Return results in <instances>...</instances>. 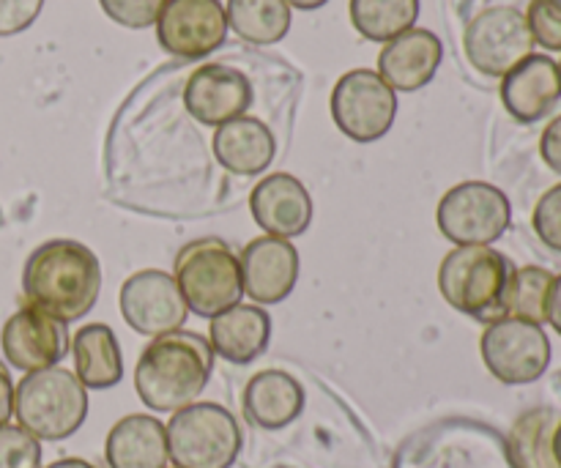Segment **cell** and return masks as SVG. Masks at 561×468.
<instances>
[{"label": "cell", "instance_id": "d6a6232c", "mask_svg": "<svg viewBox=\"0 0 561 468\" xmlns=\"http://www.w3.org/2000/svg\"><path fill=\"white\" fill-rule=\"evenodd\" d=\"M540 157L548 164V170L561 175V115L548 121L540 137Z\"/></svg>", "mask_w": 561, "mask_h": 468}, {"label": "cell", "instance_id": "4dcf8cb0", "mask_svg": "<svg viewBox=\"0 0 561 468\" xmlns=\"http://www.w3.org/2000/svg\"><path fill=\"white\" fill-rule=\"evenodd\" d=\"M531 228L548 250L561 252V184L542 192L531 212Z\"/></svg>", "mask_w": 561, "mask_h": 468}, {"label": "cell", "instance_id": "60d3db41", "mask_svg": "<svg viewBox=\"0 0 561 468\" xmlns=\"http://www.w3.org/2000/svg\"><path fill=\"white\" fill-rule=\"evenodd\" d=\"M168 468H179V466H168Z\"/></svg>", "mask_w": 561, "mask_h": 468}, {"label": "cell", "instance_id": "52a82bcc", "mask_svg": "<svg viewBox=\"0 0 561 468\" xmlns=\"http://www.w3.org/2000/svg\"><path fill=\"white\" fill-rule=\"evenodd\" d=\"M436 222L455 247H493L513 225V203L488 181H463L438 201Z\"/></svg>", "mask_w": 561, "mask_h": 468}, {"label": "cell", "instance_id": "e575fe53", "mask_svg": "<svg viewBox=\"0 0 561 468\" xmlns=\"http://www.w3.org/2000/svg\"><path fill=\"white\" fill-rule=\"evenodd\" d=\"M546 323L561 338V274H557V277H553L551 290H548Z\"/></svg>", "mask_w": 561, "mask_h": 468}, {"label": "cell", "instance_id": "ba28073f", "mask_svg": "<svg viewBox=\"0 0 561 468\" xmlns=\"http://www.w3.org/2000/svg\"><path fill=\"white\" fill-rule=\"evenodd\" d=\"M480 354L488 373L507 387H526L540 381L553 359L546 327L520 318H499L485 323Z\"/></svg>", "mask_w": 561, "mask_h": 468}, {"label": "cell", "instance_id": "603a6c76", "mask_svg": "<svg viewBox=\"0 0 561 468\" xmlns=\"http://www.w3.org/2000/svg\"><path fill=\"white\" fill-rule=\"evenodd\" d=\"M75 376L85 389H113L124 378V351L107 323H85L71 340Z\"/></svg>", "mask_w": 561, "mask_h": 468}, {"label": "cell", "instance_id": "f35d334b", "mask_svg": "<svg viewBox=\"0 0 561 468\" xmlns=\"http://www.w3.org/2000/svg\"><path fill=\"white\" fill-rule=\"evenodd\" d=\"M559 75H561V60H559Z\"/></svg>", "mask_w": 561, "mask_h": 468}, {"label": "cell", "instance_id": "f1b7e54d", "mask_svg": "<svg viewBox=\"0 0 561 468\" xmlns=\"http://www.w3.org/2000/svg\"><path fill=\"white\" fill-rule=\"evenodd\" d=\"M524 16L535 44L548 53H561V0H531Z\"/></svg>", "mask_w": 561, "mask_h": 468}, {"label": "cell", "instance_id": "4fadbf2b", "mask_svg": "<svg viewBox=\"0 0 561 468\" xmlns=\"http://www.w3.org/2000/svg\"><path fill=\"white\" fill-rule=\"evenodd\" d=\"M0 349H3L5 362L16 370H47V367H58L71 351L69 329L49 312L25 305L3 323Z\"/></svg>", "mask_w": 561, "mask_h": 468}, {"label": "cell", "instance_id": "9c48e42d", "mask_svg": "<svg viewBox=\"0 0 561 468\" xmlns=\"http://www.w3.org/2000/svg\"><path fill=\"white\" fill-rule=\"evenodd\" d=\"M332 118L354 142H376L398 118V93L373 69H351L332 91Z\"/></svg>", "mask_w": 561, "mask_h": 468}, {"label": "cell", "instance_id": "d4e9b609", "mask_svg": "<svg viewBox=\"0 0 561 468\" xmlns=\"http://www.w3.org/2000/svg\"><path fill=\"white\" fill-rule=\"evenodd\" d=\"M561 416L551 409L526 411L510 433L507 453L513 468H557L553 464V431Z\"/></svg>", "mask_w": 561, "mask_h": 468}, {"label": "cell", "instance_id": "cb8c5ba5", "mask_svg": "<svg viewBox=\"0 0 561 468\" xmlns=\"http://www.w3.org/2000/svg\"><path fill=\"white\" fill-rule=\"evenodd\" d=\"M228 31L255 47L279 44L290 31V5L285 0H228Z\"/></svg>", "mask_w": 561, "mask_h": 468}, {"label": "cell", "instance_id": "6da1fadb", "mask_svg": "<svg viewBox=\"0 0 561 468\" xmlns=\"http://www.w3.org/2000/svg\"><path fill=\"white\" fill-rule=\"evenodd\" d=\"M22 294L27 305L64 323H75L96 307L102 294V263L82 241H44L22 269Z\"/></svg>", "mask_w": 561, "mask_h": 468}, {"label": "cell", "instance_id": "3957f363", "mask_svg": "<svg viewBox=\"0 0 561 468\" xmlns=\"http://www.w3.org/2000/svg\"><path fill=\"white\" fill-rule=\"evenodd\" d=\"M515 263L493 247H455L438 266L444 301L482 323L504 318V296Z\"/></svg>", "mask_w": 561, "mask_h": 468}, {"label": "cell", "instance_id": "484cf974", "mask_svg": "<svg viewBox=\"0 0 561 468\" xmlns=\"http://www.w3.org/2000/svg\"><path fill=\"white\" fill-rule=\"evenodd\" d=\"M351 22L367 42L387 44L420 20V0H351Z\"/></svg>", "mask_w": 561, "mask_h": 468}, {"label": "cell", "instance_id": "83f0119b", "mask_svg": "<svg viewBox=\"0 0 561 468\" xmlns=\"http://www.w3.org/2000/svg\"><path fill=\"white\" fill-rule=\"evenodd\" d=\"M0 468H42V442L20 425L0 427Z\"/></svg>", "mask_w": 561, "mask_h": 468}, {"label": "cell", "instance_id": "7402d4cb", "mask_svg": "<svg viewBox=\"0 0 561 468\" xmlns=\"http://www.w3.org/2000/svg\"><path fill=\"white\" fill-rule=\"evenodd\" d=\"M104 458L110 468H168V431L157 416H124L110 427Z\"/></svg>", "mask_w": 561, "mask_h": 468}, {"label": "cell", "instance_id": "7c38bea8", "mask_svg": "<svg viewBox=\"0 0 561 468\" xmlns=\"http://www.w3.org/2000/svg\"><path fill=\"white\" fill-rule=\"evenodd\" d=\"M157 38L175 58H206L228 38L225 5L219 0H168L157 20Z\"/></svg>", "mask_w": 561, "mask_h": 468}, {"label": "cell", "instance_id": "ab89813d", "mask_svg": "<svg viewBox=\"0 0 561 468\" xmlns=\"http://www.w3.org/2000/svg\"><path fill=\"white\" fill-rule=\"evenodd\" d=\"M0 222H3V214H0Z\"/></svg>", "mask_w": 561, "mask_h": 468}, {"label": "cell", "instance_id": "5b68a950", "mask_svg": "<svg viewBox=\"0 0 561 468\" xmlns=\"http://www.w3.org/2000/svg\"><path fill=\"white\" fill-rule=\"evenodd\" d=\"M173 277L190 312L208 321L241 305L244 296L241 261L222 239H197L181 247L173 263Z\"/></svg>", "mask_w": 561, "mask_h": 468}, {"label": "cell", "instance_id": "44dd1931", "mask_svg": "<svg viewBox=\"0 0 561 468\" xmlns=\"http://www.w3.org/2000/svg\"><path fill=\"white\" fill-rule=\"evenodd\" d=\"M305 411V389L290 373L263 370L244 389V416L261 431H283Z\"/></svg>", "mask_w": 561, "mask_h": 468}, {"label": "cell", "instance_id": "d6986e66", "mask_svg": "<svg viewBox=\"0 0 561 468\" xmlns=\"http://www.w3.org/2000/svg\"><path fill=\"white\" fill-rule=\"evenodd\" d=\"M272 340V318L257 305H236L211 318L208 343L214 356L230 365H252L261 359Z\"/></svg>", "mask_w": 561, "mask_h": 468}, {"label": "cell", "instance_id": "d590c367", "mask_svg": "<svg viewBox=\"0 0 561 468\" xmlns=\"http://www.w3.org/2000/svg\"><path fill=\"white\" fill-rule=\"evenodd\" d=\"M285 3H288L290 9H301V11H316V9H323V5H327L329 0H285Z\"/></svg>", "mask_w": 561, "mask_h": 468}, {"label": "cell", "instance_id": "30bf717a", "mask_svg": "<svg viewBox=\"0 0 561 468\" xmlns=\"http://www.w3.org/2000/svg\"><path fill=\"white\" fill-rule=\"evenodd\" d=\"M535 47L524 11L515 5H491L480 11L463 33L466 58L485 77H504L529 58Z\"/></svg>", "mask_w": 561, "mask_h": 468}, {"label": "cell", "instance_id": "e0dca14e", "mask_svg": "<svg viewBox=\"0 0 561 468\" xmlns=\"http://www.w3.org/2000/svg\"><path fill=\"white\" fill-rule=\"evenodd\" d=\"M250 212L257 228L277 239H296L312 222V197L290 173H272L250 192Z\"/></svg>", "mask_w": 561, "mask_h": 468}, {"label": "cell", "instance_id": "4316f807", "mask_svg": "<svg viewBox=\"0 0 561 468\" xmlns=\"http://www.w3.org/2000/svg\"><path fill=\"white\" fill-rule=\"evenodd\" d=\"M557 274L542 266H515L504 296V318H520L546 327L548 290Z\"/></svg>", "mask_w": 561, "mask_h": 468}, {"label": "cell", "instance_id": "ac0fdd59", "mask_svg": "<svg viewBox=\"0 0 561 468\" xmlns=\"http://www.w3.org/2000/svg\"><path fill=\"white\" fill-rule=\"evenodd\" d=\"M444 60V44L427 27H411L383 44L378 55V75L394 93H414L431 85Z\"/></svg>", "mask_w": 561, "mask_h": 468}, {"label": "cell", "instance_id": "5bb4252c", "mask_svg": "<svg viewBox=\"0 0 561 468\" xmlns=\"http://www.w3.org/2000/svg\"><path fill=\"white\" fill-rule=\"evenodd\" d=\"M252 82L244 71L225 64L197 66L184 85V107L197 124L222 126L252 107Z\"/></svg>", "mask_w": 561, "mask_h": 468}, {"label": "cell", "instance_id": "1f68e13d", "mask_svg": "<svg viewBox=\"0 0 561 468\" xmlns=\"http://www.w3.org/2000/svg\"><path fill=\"white\" fill-rule=\"evenodd\" d=\"M44 0H0V36H16L38 20Z\"/></svg>", "mask_w": 561, "mask_h": 468}, {"label": "cell", "instance_id": "f546056e", "mask_svg": "<svg viewBox=\"0 0 561 468\" xmlns=\"http://www.w3.org/2000/svg\"><path fill=\"white\" fill-rule=\"evenodd\" d=\"M168 0H99L104 14L121 27L129 31H146V27L157 25L159 14H162Z\"/></svg>", "mask_w": 561, "mask_h": 468}, {"label": "cell", "instance_id": "8fae6325", "mask_svg": "<svg viewBox=\"0 0 561 468\" xmlns=\"http://www.w3.org/2000/svg\"><path fill=\"white\" fill-rule=\"evenodd\" d=\"M118 305L126 327L151 340L179 332L190 318V307L181 296L179 283L162 269H142L126 277V283L121 285Z\"/></svg>", "mask_w": 561, "mask_h": 468}, {"label": "cell", "instance_id": "9a60e30c", "mask_svg": "<svg viewBox=\"0 0 561 468\" xmlns=\"http://www.w3.org/2000/svg\"><path fill=\"white\" fill-rule=\"evenodd\" d=\"M239 261L244 294L257 307L279 305L294 294L296 283H299V250L288 239L257 236L244 247Z\"/></svg>", "mask_w": 561, "mask_h": 468}, {"label": "cell", "instance_id": "ffe728a7", "mask_svg": "<svg viewBox=\"0 0 561 468\" xmlns=\"http://www.w3.org/2000/svg\"><path fill=\"white\" fill-rule=\"evenodd\" d=\"M211 151L214 159L230 173L261 175L272 168L277 140H274V132L261 118L241 115V118L217 126Z\"/></svg>", "mask_w": 561, "mask_h": 468}, {"label": "cell", "instance_id": "74e56055", "mask_svg": "<svg viewBox=\"0 0 561 468\" xmlns=\"http://www.w3.org/2000/svg\"><path fill=\"white\" fill-rule=\"evenodd\" d=\"M553 464H557V468H561V420L557 431H553Z\"/></svg>", "mask_w": 561, "mask_h": 468}, {"label": "cell", "instance_id": "2e32d148", "mask_svg": "<svg viewBox=\"0 0 561 468\" xmlns=\"http://www.w3.org/2000/svg\"><path fill=\"white\" fill-rule=\"evenodd\" d=\"M502 104L518 124L548 118L561 102L559 64L551 55L531 53L502 77Z\"/></svg>", "mask_w": 561, "mask_h": 468}, {"label": "cell", "instance_id": "836d02e7", "mask_svg": "<svg viewBox=\"0 0 561 468\" xmlns=\"http://www.w3.org/2000/svg\"><path fill=\"white\" fill-rule=\"evenodd\" d=\"M11 416H14V381L0 362V427L9 425Z\"/></svg>", "mask_w": 561, "mask_h": 468}, {"label": "cell", "instance_id": "277c9868", "mask_svg": "<svg viewBox=\"0 0 561 468\" xmlns=\"http://www.w3.org/2000/svg\"><path fill=\"white\" fill-rule=\"evenodd\" d=\"M14 416L38 442H64L85 425L88 389L60 365L25 373L14 387Z\"/></svg>", "mask_w": 561, "mask_h": 468}, {"label": "cell", "instance_id": "8992f818", "mask_svg": "<svg viewBox=\"0 0 561 468\" xmlns=\"http://www.w3.org/2000/svg\"><path fill=\"white\" fill-rule=\"evenodd\" d=\"M168 431V453L179 468H230L239 460L241 427L219 403H192L175 411Z\"/></svg>", "mask_w": 561, "mask_h": 468}, {"label": "cell", "instance_id": "7a4b0ae2", "mask_svg": "<svg viewBox=\"0 0 561 468\" xmlns=\"http://www.w3.org/2000/svg\"><path fill=\"white\" fill-rule=\"evenodd\" d=\"M214 373V349L197 332L153 338L135 367V389L142 406L157 414H175L197 403Z\"/></svg>", "mask_w": 561, "mask_h": 468}, {"label": "cell", "instance_id": "8d00e7d4", "mask_svg": "<svg viewBox=\"0 0 561 468\" xmlns=\"http://www.w3.org/2000/svg\"><path fill=\"white\" fill-rule=\"evenodd\" d=\"M47 468H96V466L88 464V460L82 458H64V460H55V464H49Z\"/></svg>", "mask_w": 561, "mask_h": 468}]
</instances>
